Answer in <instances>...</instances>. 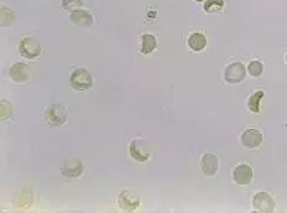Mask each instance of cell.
Wrapping results in <instances>:
<instances>
[{
    "mask_svg": "<svg viewBox=\"0 0 287 213\" xmlns=\"http://www.w3.org/2000/svg\"><path fill=\"white\" fill-rule=\"evenodd\" d=\"M45 119L53 125H61L67 119V109L61 104H52L46 109Z\"/></svg>",
    "mask_w": 287,
    "mask_h": 213,
    "instance_id": "cell-5",
    "label": "cell"
},
{
    "mask_svg": "<svg viewBox=\"0 0 287 213\" xmlns=\"http://www.w3.org/2000/svg\"><path fill=\"white\" fill-rule=\"evenodd\" d=\"M82 7V0H62V8L68 11H75Z\"/></svg>",
    "mask_w": 287,
    "mask_h": 213,
    "instance_id": "cell-20",
    "label": "cell"
},
{
    "mask_svg": "<svg viewBox=\"0 0 287 213\" xmlns=\"http://www.w3.org/2000/svg\"><path fill=\"white\" fill-rule=\"evenodd\" d=\"M71 20H72V23L75 25L79 26V28H90L92 24H93V16L88 11L79 10V9L71 13Z\"/></svg>",
    "mask_w": 287,
    "mask_h": 213,
    "instance_id": "cell-11",
    "label": "cell"
},
{
    "mask_svg": "<svg viewBox=\"0 0 287 213\" xmlns=\"http://www.w3.org/2000/svg\"><path fill=\"white\" fill-rule=\"evenodd\" d=\"M158 46V42H156V37L151 34H144L141 36V46H140V51L144 55H149L151 53L153 50L156 49Z\"/></svg>",
    "mask_w": 287,
    "mask_h": 213,
    "instance_id": "cell-15",
    "label": "cell"
},
{
    "mask_svg": "<svg viewBox=\"0 0 287 213\" xmlns=\"http://www.w3.org/2000/svg\"><path fill=\"white\" fill-rule=\"evenodd\" d=\"M247 76V69L240 62L230 63L224 72V79L228 83H240L245 79Z\"/></svg>",
    "mask_w": 287,
    "mask_h": 213,
    "instance_id": "cell-2",
    "label": "cell"
},
{
    "mask_svg": "<svg viewBox=\"0 0 287 213\" xmlns=\"http://www.w3.org/2000/svg\"><path fill=\"white\" fill-rule=\"evenodd\" d=\"M14 19H15V16H14V13L11 11V9L3 7L2 10H0V25H10V24L14 23Z\"/></svg>",
    "mask_w": 287,
    "mask_h": 213,
    "instance_id": "cell-18",
    "label": "cell"
},
{
    "mask_svg": "<svg viewBox=\"0 0 287 213\" xmlns=\"http://www.w3.org/2000/svg\"><path fill=\"white\" fill-rule=\"evenodd\" d=\"M248 72L253 77H260L264 72V66L260 61H251L248 66Z\"/></svg>",
    "mask_w": 287,
    "mask_h": 213,
    "instance_id": "cell-19",
    "label": "cell"
},
{
    "mask_svg": "<svg viewBox=\"0 0 287 213\" xmlns=\"http://www.w3.org/2000/svg\"><path fill=\"white\" fill-rule=\"evenodd\" d=\"M9 75L16 83H26L30 79V70L25 63H15L10 67Z\"/></svg>",
    "mask_w": 287,
    "mask_h": 213,
    "instance_id": "cell-9",
    "label": "cell"
},
{
    "mask_svg": "<svg viewBox=\"0 0 287 213\" xmlns=\"http://www.w3.org/2000/svg\"><path fill=\"white\" fill-rule=\"evenodd\" d=\"M71 86L77 91H87L92 87V76L85 69H77L73 71L70 78Z\"/></svg>",
    "mask_w": 287,
    "mask_h": 213,
    "instance_id": "cell-1",
    "label": "cell"
},
{
    "mask_svg": "<svg viewBox=\"0 0 287 213\" xmlns=\"http://www.w3.org/2000/svg\"><path fill=\"white\" fill-rule=\"evenodd\" d=\"M201 168H202L204 175H215L218 168H219V162H218L217 156L213 155V154H204L202 156V161H201Z\"/></svg>",
    "mask_w": 287,
    "mask_h": 213,
    "instance_id": "cell-10",
    "label": "cell"
},
{
    "mask_svg": "<svg viewBox=\"0 0 287 213\" xmlns=\"http://www.w3.org/2000/svg\"><path fill=\"white\" fill-rule=\"evenodd\" d=\"M82 162L77 159H68L62 166V174L67 177H78L82 174Z\"/></svg>",
    "mask_w": 287,
    "mask_h": 213,
    "instance_id": "cell-12",
    "label": "cell"
},
{
    "mask_svg": "<svg viewBox=\"0 0 287 213\" xmlns=\"http://www.w3.org/2000/svg\"><path fill=\"white\" fill-rule=\"evenodd\" d=\"M130 155L135 161L139 162H145L147 161L150 158V152L147 149V145L144 141L135 139L130 144Z\"/></svg>",
    "mask_w": 287,
    "mask_h": 213,
    "instance_id": "cell-6",
    "label": "cell"
},
{
    "mask_svg": "<svg viewBox=\"0 0 287 213\" xmlns=\"http://www.w3.org/2000/svg\"><path fill=\"white\" fill-rule=\"evenodd\" d=\"M286 63H287V55H286Z\"/></svg>",
    "mask_w": 287,
    "mask_h": 213,
    "instance_id": "cell-22",
    "label": "cell"
},
{
    "mask_svg": "<svg viewBox=\"0 0 287 213\" xmlns=\"http://www.w3.org/2000/svg\"><path fill=\"white\" fill-rule=\"evenodd\" d=\"M139 203H140V200H139L136 196H134V195L129 194L128 191L121 192L119 197V205L125 212L134 211V209L138 208Z\"/></svg>",
    "mask_w": 287,
    "mask_h": 213,
    "instance_id": "cell-13",
    "label": "cell"
},
{
    "mask_svg": "<svg viewBox=\"0 0 287 213\" xmlns=\"http://www.w3.org/2000/svg\"><path fill=\"white\" fill-rule=\"evenodd\" d=\"M253 206L257 212L271 213L275 209V200L268 192H257L253 198Z\"/></svg>",
    "mask_w": 287,
    "mask_h": 213,
    "instance_id": "cell-3",
    "label": "cell"
},
{
    "mask_svg": "<svg viewBox=\"0 0 287 213\" xmlns=\"http://www.w3.org/2000/svg\"><path fill=\"white\" fill-rule=\"evenodd\" d=\"M264 96H265L264 92L259 91V92H255V93L250 97L249 100H248V108H249L251 113H259L260 102H261V99L264 98Z\"/></svg>",
    "mask_w": 287,
    "mask_h": 213,
    "instance_id": "cell-16",
    "label": "cell"
},
{
    "mask_svg": "<svg viewBox=\"0 0 287 213\" xmlns=\"http://www.w3.org/2000/svg\"><path fill=\"white\" fill-rule=\"evenodd\" d=\"M196 2H203V0H196Z\"/></svg>",
    "mask_w": 287,
    "mask_h": 213,
    "instance_id": "cell-21",
    "label": "cell"
},
{
    "mask_svg": "<svg viewBox=\"0 0 287 213\" xmlns=\"http://www.w3.org/2000/svg\"><path fill=\"white\" fill-rule=\"evenodd\" d=\"M224 8V0H206L203 9L206 13H218Z\"/></svg>",
    "mask_w": 287,
    "mask_h": 213,
    "instance_id": "cell-17",
    "label": "cell"
},
{
    "mask_svg": "<svg viewBox=\"0 0 287 213\" xmlns=\"http://www.w3.org/2000/svg\"><path fill=\"white\" fill-rule=\"evenodd\" d=\"M188 47L194 52H200L206 49L207 46V37L204 36L202 32H193L188 36L187 40Z\"/></svg>",
    "mask_w": 287,
    "mask_h": 213,
    "instance_id": "cell-14",
    "label": "cell"
},
{
    "mask_svg": "<svg viewBox=\"0 0 287 213\" xmlns=\"http://www.w3.org/2000/svg\"><path fill=\"white\" fill-rule=\"evenodd\" d=\"M253 168H251L249 165H238L233 171V179H234V182L238 183L240 186L249 185V183L253 181Z\"/></svg>",
    "mask_w": 287,
    "mask_h": 213,
    "instance_id": "cell-8",
    "label": "cell"
},
{
    "mask_svg": "<svg viewBox=\"0 0 287 213\" xmlns=\"http://www.w3.org/2000/svg\"><path fill=\"white\" fill-rule=\"evenodd\" d=\"M241 144L247 149H255L262 143V134L257 129L249 128L241 134Z\"/></svg>",
    "mask_w": 287,
    "mask_h": 213,
    "instance_id": "cell-7",
    "label": "cell"
},
{
    "mask_svg": "<svg viewBox=\"0 0 287 213\" xmlns=\"http://www.w3.org/2000/svg\"><path fill=\"white\" fill-rule=\"evenodd\" d=\"M19 50L23 57L29 58V60H34V58H36L41 55V50L42 49H41V45L35 38L25 37L20 42Z\"/></svg>",
    "mask_w": 287,
    "mask_h": 213,
    "instance_id": "cell-4",
    "label": "cell"
}]
</instances>
